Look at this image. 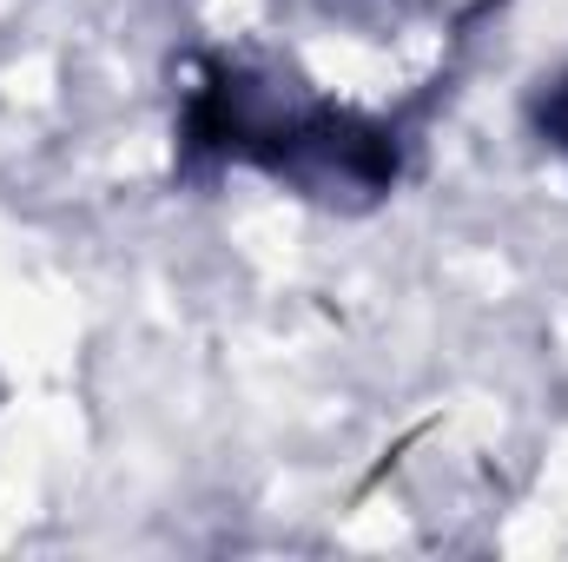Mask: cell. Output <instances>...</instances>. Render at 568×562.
I'll return each instance as SVG.
<instances>
[{
  "label": "cell",
  "instance_id": "1",
  "mask_svg": "<svg viewBox=\"0 0 568 562\" xmlns=\"http://www.w3.org/2000/svg\"><path fill=\"white\" fill-rule=\"evenodd\" d=\"M179 140L192 159H239L317 205H371L397 185V133L357 107L311 100L252 60H205Z\"/></svg>",
  "mask_w": 568,
  "mask_h": 562
},
{
  "label": "cell",
  "instance_id": "2",
  "mask_svg": "<svg viewBox=\"0 0 568 562\" xmlns=\"http://www.w3.org/2000/svg\"><path fill=\"white\" fill-rule=\"evenodd\" d=\"M536 133H542V140L568 159V73L549 87V93H542V100H536Z\"/></svg>",
  "mask_w": 568,
  "mask_h": 562
}]
</instances>
